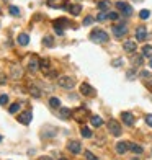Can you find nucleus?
<instances>
[{
	"instance_id": "9b49d317",
	"label": "nucleus",
	"mask_w": 152,
	"mask_h": 160,
	"mask_svg": "<svg viewBox=\"0 0 152 160\" xmlns=\"http://www.w3.org/2000/svg\"><path fill=\"white\" fill-rule=\"evenodd\" d=\"M147 38V30L144 26H137L136 28V39L137 41H144Z\"/></svg>"
},
{
	"instance_id": "de8ad7c7",
	"label": "nucleus",
	"mask_w": 152,
	"mask_h": 160,
	"mask_svg": "<svg viewBox=\"0 0 152 160\" xmlns=\"http://www.w3.org/2000/svg\"><path fill=\"white\" fill-rule=\"evenodd\" d=\"M150 85H152V77H150Z\"/></svg>"
},
{
	"instance_id": "4468645a",
	"label": "nucleus",
	"mask_w": 152,
	"mask_h": 160,
	"mask_svg": "<svg viewBox=\"0 0 152 160\" xmlns=\"http://www.w3.org/2000/svg\"><path fill=\"white\" fill-rule=\"evenodd\" d=\"M38 69H39V61L36 59V57H31L30 62H28V70H30V72H36Z\"/></svg>"
},
{
	"instance_id": "ea45409f",
	"label": "nucleus",
	"mask_w": 152,
	"mask_h": 160,
	"mask_svg": "<svg viewBox=\"0 0 152 160\" xmlns=\"http://www.w3.org/2000/svg\"><path fill=\"white\" fill-rule=\"evenodd\" d=\"M141 77H142V78H149V77H150V74H149L147 70H141Z\"/></svg>"
},
{
	"instance_id": "39448f33",
	"label": "nucleus",
	"mask_w": 152,
	"mask_h": 160,
	"mask_svg": "<svg viewBox=\"0 0 152 160\" xmlns=\"http://www.w3.org/2000/svg\"><path fill=\"white\" fill-rule=\"evenodd\" d=\"M108 131H110V132H111L113 136H116V137H118V136H121V126H119L114 119L108 121Z\"/></svg>"
},
{
	"instance_id": "f704fd0d",
	"label": "nucleus",
	"mask_w": 152,
	"mask_h": 160,
	"mask_svg": "<svg viewBox=\"0 0 152 160\" xmlns=\"http://www.w3.org/2000/svg\"><path fill=\"white\" fill-rule=\"evenodd\" d=\"M85 160H98V158H97L95 155H93L92 152H89V150H87V152H85Z\"/></svg>"
},
{
	"instance_id": "f03ea898",
	"label": "nucleus",
	"mask_w": 152,
	"mask_h": 160,
	"mask_svg": "<svg viewBox=\"0 0 152 160\" xmlns=\"http://www.w3.org/2000/svg\"><path fill=\"white\" fill-rule=\"evenodd\" d=\"M90 39L93 42H106L108 41V34L103 30H93L90 33Z\"/></svg>"
},
{
	"instance_id": "7ed1b4c3",
	"label": "nucleus",
	"mask_w": 152,
	"mask_h": 160,
	"mask_svg": "<svg viewBox=\"0 0 152 160\" xmlns=\"http://www.w3.org/2000/svg\"><path fill=\"white\" fill-rule=\"evenodd\" d=\"M128 33V26L124 23H119V25H114L113 26V34H114V38H123Z\"/></svg>"
},
{
	"instance_id": "dca6fc26",
	"label": "nucleus",
	"mask_w": 152,
	"mask_h": 160,
	"mask_svg": "<svg viewBox=\"0 0 152 160\" xmlns=\"http://www.w3.org/2000/svg\"><path fill=\"white\" fill-rule=\"evenodd\" d=\"M72 15L74 17H77V15H80V12H82V7L79 5V3H72V5H69V8H67Z\"/></svg>"
},
{
	"instance_id": "a878e982",
	"label": "nucleus",
	"mask_w": 152,
	"mask_h": 160,
	"mask_svg": "<svg viewBox=\"0 0 152 160\" xmlns=\"http://www.w3.org/2000/svg\"><path fill=\"white\" fill-rule=\"evenodd\" d=\"M30 93H31V97H34V98H39L41 97V92L38 90V87H30Z\"/></svg>"
},
{
	"instance_id": "bb28decb",
	"label": "nucleus",
	"mask_w": 152,
	"mask_h": 160,
	"mask_svg": "<svg viewBox=\"0 0 152 160\" xmlns=\"http://www.w3.org/2000/svg\"><path fill=\"white\" fill-rule=\"evenodd\" d=\"M43 44L48 46V48H53V46H54V41H53V38H51V36H44V39H43Z\"/></svg>"
},
{
	"instance_id": "f3484780",
	"label": "nucleus",
	"mask_w": 152,
	"mask_h": 160,
	"mask_svg": "<svg viewBox=\"0 0 152 160\" xmlns=\"http://www.w3.org/2000/svg\"><path fill=\"white\" fill-rule=\"evenodd\" d=\"M123 49H124L126 52H134L136 51V42L134 41H126L124 44H123Z\"/></svg>"
},
{
	"instance_id": "423d86ee",
	"label": "nucleus",
	"mask_w": 152,
	"mask_h": 160,
	"mask_svg": "<svg viewBox=\"0 0 152 160\" xmlns=\"http://www.w3.org/2000/svg\"><path fill=\"white\" fill-rule=\"evenodd\" d=\"M21 75H23V69H21V65L13 64L12 69H10V77L15 78V80H18V78H21Z\"/></svg>"
},
{
	"instance_id": "58836bf2",
	"label": "nucleus",
	"mask_w": 152,
	"mask_h": 160,
	"mask_svg": "<svg viewBox=\"0 0 152 160\" xmlns=\"http://www.w3.org/2000/svg\"><path fill=\"white\" fill-rule=\"evenodd\" d=\"M146 124L152 128V114H147V116H146Z\"/></svg>"
},
{
	"instance_id": "cd10ccee",
	"label": "nucleus",
	"mask_w": 152,
	"mask_h": 160,
	"mask_svg": "<svg viewBox=\"0 0 152 160\" xmlns=\"http://www.w3.org/2000/svg\"><path fill=\"white\" fill-rule=\"evenodd\" d=\"M39 67H41L43 70H44L46 74H48V69H49V61H48V59H41V61H39Z\"/></svg>"
},
{
	"instance_id": "b1692460",
	"label": "nucleus",
	"mask_w": 152,
	"mask_h": 160,
	"mask_svg": "<svg viewBox=\"0 0 152 160\" xmlns=\"http://www.w3.org/2000/svg\"><path fill=\"white\" fill-rule=\"evenodd\" d=\"M142 56L144 57H152V46H144L142 48Z\"/></svg>"
},
{
	"instance_id": "6e6552de",
	"label": "nucleus",
	"mask_w": 152,
	"mask_h": 160,
	"mask_svg": "<svg viewBox=\"0 0 152 160\" xmlns=\"http://www.w3.org/2000/svg\"><path fill=\"white\" fill-rule=\"evenodd\" d=\"M31 119H33V113H31V111H23V113L18 116V121L21 122V124H25V126L30 124Z\"/></svg>"
},
{
	"instance_id": "ddd939ff",
	"label": "nucleus",
	"mask_w": 152,
	"mask_h": 160,
	"mask_svg": "<svg viewBox=\"0 0 152 160\" xmlns=\"http://www.w3.org/2000/svg\"><path fill=\"white\" fill-rule=\"evenodd\" d=\"M80 93L82 95H85V97H90V95H93V87L90 85V83H82L80 85Z\"/></svg>"
},
{
	"instance_id": "f8f14e48",
	"label": "nucleus",
	"mask_w": 152,
	"mask_h": 160,
	"mask_svg": "<svg viewBox=\"0 0 152 160\" xmlns=\"http://www.w3.org/2000/svg\"><path fill=\"white\" fill-rule=\"evenodd\" d=\"M121 119H123V122H124V124H128V126H133V124H134V116H133V113H129V111L123 113V114H121Z\"/></svg>"
},
{
	"instance_id": "7c9ffc66",
	"label": "nucleus",
	"mask_w": 152,
	"mask_h": 160,
	"mask_svg": "<svg viewBox=\"0 0 152 160\" xmlns=\"http://www.w3.org/2000/svg\"><path fill=\"white\" fill-rule=\"evenodd\" d=\"M80 132H82V136H84V137H92V131H90L89 128H85V126L80 129Z\"/></svg>"
},
{
	"instance_id": "e433bc0d",
	"label": "nucleus",
	"mask_w": 152,
	"mask_h": 160,
	"mask_svg": "<svg viewBox=\"0 0 152 160\" xmlns=\"http://www.w3.org/2000/svg\"><path fill=\"white\" fill-rule=\"evenodd\" d=\"M108 18L110 20H119V15L116 12H111V13H108Z\"/></svg>"
},
{
	"instance_id": "09e8293b",
	"label": "nucleus",
	"mask_w": 152,
	"mask_h": 160,
	"mask_svg": "<svg viewBox=\"0 0 152 160\" xmlns=\"http://www.w3.org/2000/svg\"><path fill=\"white\" fill-rule=\"evenodd\" d=\"M0 142H2V136H0Z\"/></svg>"
},
{
	"instance_id": "9d476101",
	"label": "nucleus",
	"mask_w": 152,
	"mask_h": 160,
	"mask_svg": "<svg viewBox=\"0 0 152 160\" xmlns=\"http://www.w3.org/2000/svg\"><path fill=\"white\" fill-rule=\"evenodd\" d=\"M128 150H129V142H126V141H119V142L116 144V152H118L119 155L126 154Z\"/></svg>"
},
{
	"instance_id": "473e14b6",
	"label": "nucleus",
	"mask_w": 152,
	"mask_h": 160,
	"mask_svg": "<svg viewBox=\"0 0 152 160\" xmlns=\"http://www.w3.org/2000/svg\"><path fill=\"white\" fill-rule=\"evenodd\" d=\"M18 110H20V105H18V103H13V105H12V106L8 108V113H12V114H15V113H17Z\"/></svg>"
},
{
	"instance_id": "c9c22d12",
	"label": "nucleus",
	"mask_w": 152,
	"mask_h": 160,
	"mask_svg": "<svg viewBox=\"0 0 152 160\" xmlns=\"http://www.w3.org/2000/svg\"><path fill=\"white\" fill-rule=\"evenodd\" d=\"M7 103H8V97H7V95H0V105H7Z\"/></svg>"
},
{
	"instance_id": "a19ab883",
	"label": "nucleus",
	"mask_w": 152,
	"mask_h": 160,
	"mask_svg": "<svg viewBox=\"0 0 152 160\" xmlns=\"http://www.w3.org/2000/svg\"><path fill=\"white\" fill-rule=\"evenodd\" d=\"M54 31H56L57 36H62L64 34V30H61V28H54Z\"/></svg>"
},
{
	"instance_id": "1a4fd4ad",
	"label": "nucleus",
	"mask_w": 152,
	"mask_h": 160,
	"mask_svg": "<svg viewBox=\"0 0 152 160\" xmlns=\"http://www.w3.org/2000/svg\"><path fill=\"white\" fill-rule=\"evenodd\" d=\"M48 5L53 7V8H69L66 0H48Z\"/></svg>"
},
{
	"instance_id": "37998d69",
	"label": "nucleus",
	"mask_w": 152,
	"mask_h": 160,
	"mask_svg": "<svg viewBox=\"0 0 152 160\" xmlns=\"http://www.w3.org/2000/svg\"><path fill=\"white\" fill-rule=\"evenodd\" d=\"M38 160H53V158H51V157H48V155H44V157H39Z\"/></svg>"
},
{
	"instance_id": "20e7f679",
	"label": "nucleus",
	"mask_w": 152,
	"mask_h": 160,
	"mask_svg": "<svg viewBox=\"0 0 152 160\" xmlns=\"http://www.w3.org/2000/svg\"><path fill=\"white\" fill-rule=\"evenodd\" d=\"M114 5H116V8L121 10L126 17H131V15H133V7L129 5V3H126V2H116Z\"/></svg>"
},
{
	"instance_id": "6ab92c4d",
	"label": "nucleus",
	"mask_w": 152,
	"mask_h": 160,
	"mask_svg": "<svg viewBox=\"0 0 152 160\" xmlns=\"http://www.w3.org/2000/svg\"><path fill=\"white\" fill-rule=\"evenodd\" d=\"M111 7V2L110 0H101V2L98 3V8H100V12H108V8Z\"/></svg>"
},
{
	"instance_id": "412c9836",
	"label": "nucleus",
	"mask_w": 152,
	"mask_h": 160,
	"mask_svg": "<svg viewBox=\"0 0 152 160\" xmlns=\"http://www.w3.org/2000/svg\"><path fill=\"white\" fill-rule=\"evenodd\" d=\"M129 149H131L134 154H137V155H141L142 154V145H139V144H129Z\"/></svg>"
},
{
	"instance_id": "a18cd8bd",
	"label": "nucleus",
	"mask_w": 152,
	"mask_h": 160,
	"mask_svg": "<svg viewBox=\"0 0 152 160\" xmlns=\"http://www.w3.org/2000/svg\"><path fill=\"white\" fill-rule=\"evenodd\" d=\"M149 65H150V69H152V59H150V61H149Z\"/></svg>"
},
{
	"instance_id": "79ce46f5",
	"label": "nucleus",
	"mask_w": 152,
	"mask_h": 160,
	"mask_svg": "<svg viewBox=\"0 0 152 160\" xmlns=\"http://www.w3.org/2000/svg\"><path fill=\"white\" fill-rule=\"evenodd\" d=\"M121 64H123V62H121L119 59H118V61H114V62H113V65H114V67H119V65H121Z\"/></svg>"
},
{
	"instance_id": "2f4dec72",
	"label": "nucleus",
	"mask_w": 152,
	"mask_h": 160,
	"mask_svg": "<svg viewBox=\"0 0 152 160\" xmlns=\"http://www.w3.org/2000/svg\"><path fill=\"white\" fill-rule=\"evenodd\" d=\"M108 18V13L106 12H100L98 15H97V21H105Z\"/></svg>"
},
{
	"instance_id": "5701e85b",
	"label": "nucleus",
	"mask_w": 152,
	"mask_h": 160,
	"mask_svg": "<svg viewBox=\"0 0 152 160\" xmlns=\"http://www.w3.org/2000/svg\"><path fill=\"white\" fill-rule=\"evenodd\" d=\"M144 62V56H134L133 59H131V64L133 65H141Z\"/></svg>"
},
{
	"instance_id": "4c0bfd02",
	"label": "nucleus",
	"mask_w": 152,
	"mask_h": 160,
	"mask_svg": "<svg viewBox=\"0 0 152 160\" xmlns=\"http://www.w3.org/2000/svg\"><path fill=\"white\" fill-rule=\"evenodd\" d=\"M126 77H128L129 80H133V78H136V70H129Z\"/></svg>"
},
{
	"instance_id": "49530a36",
	"label": "nucleus",
	"mask_w": 152,
	"mask_h": 160,
	"mask_svg": "<svg viewBox=\"0 0 152 160\" xmlns=\"http://www.w3.org/2000/svg\"><path fill=\"white\" fill-rule=\"evenodd\" d=\"M59 160H67V158H64V157H61V158H59Z\"/></svg>"
},
{
	"instance_id": "8fccbe9b",
	"label": "nucleus",
	"mask_w": 152,
	"mask_h": 160,
	"mask_svg": "<svg viewBox=\"0 0 152 160\" xmlns=\"http://www.w3.org/2000/svg\"><path fill=\"white\" fill-rule=\"evenodd\" d=\"M98 160H100V158H98Z\"/></svg>"
},
{
	"instance_id": "c03bdc74",
	"label": "nucleus",
	"mask_w": 152,
	"mask_h": 160,
	"mask_svg": "<svg viewBox=\"0 0 152 160\" xmlns=\"http://www.w3.org/2000/svg\"><path fill=\"white\" fill-rule=\"evenodd\" d=\"M5 80H7V78H5L3 75H0V83H5Z\"/></svg>"
},
{
	"instance_id": "2eb2a0df",
	"label": "nucleus",
	"mask_w": 152,
	"mask_h": 160,
	"mask_svg": "<svg viewBox=\"0 0 152 160\" xmlns=\"http://www.w3.org/2000/svg\"><path fill=\"white\" fill-rule=\"evenodd\" d=\"M17 41H18L20 46H26L28 42H30V36H28L26 33H20L18 38H17Z\"/></svg>"
},
{
	"instance_id": "4be33fe9",
	"label": "nucleus",
	"mask_w": 152,
	"mask_h": 160,
	"mask_svg": "<svg viewBox=\"0 0 152 160\" xmlns=\"http://www.w3.org/2000/svg\"><path fill=\"white\" fill-rule=\"evenodd\" d=\"M49 106H53V108H59V106H61V100H59V98H56V97L49 98Z\"/></svg>"
},
{
	"instance_id": "aec40b11",
	"label": "nucleus",
	"mask_w": 152,
	"mask_h": 160,
	"mask_svg": "<svg viewBox=\"0 0 152 160\" xmlns=\"http://www.w3.org/2000/svg\"><path fill=\"white\" fill-rule=\"evenodd\" d=\"M90 122H92V126H95V128L103 126V119H101L100 116H92V118H90Z\"/></svg>"
},
{
	"instance_id": "393cba45",
	"label": "nucleus",
	"mask_w": 152,
	"mask_h": 160,
	"mask_svg": "<svg viewBox=\"0 0 152 160\" xmlns=\"http://www.w3.org/2000/svg\"><path fill=\"white\" fill-rule=\"evenodd\" d=\"M59 116H61V118H64V119H69L70 118V110H67V108H61Z\"/></svg>"
},
{
	"instance_id": "0eeeda50",
	"label": "nucleus",
	"mask_w": 152,
	"mask_h": 160,
	"mask_svg": "<svg viewBox=\"0 0 152 160\" xmlns=\"http://www.w3.org/2000/svg\"><path fill=\"white\" fill-rule=\"evenodd\" d=\"M67 150L77 155V154H80L82 145H80V142H79V141H69V144H67Z\"/></svg>"
},
{
	"instance_id": "a211bd4d",
	"label": "nucleus",
	"mask_w": 152,
	"mask_h": 160,
	"mask_svg": "<svg viewBox=\"0 0 152 160\" xmlns=\"http://www.w3.org/2000/svg\"><path fill=\"white\" fill-rule=\"evenodd\" d=\"M64 26H69V21L66 18H59L54 21V28H61V30H64Z\"/></svg>"
},
{
	"instance_id": "c756f323",
	"label": "nucleus",
	"mask_w": 152,
	"mask_h": 160,
	"mask_svg": "<svg viewBox=\"0 0 152 160\" xmlns=\"http://www.w3.org/2000/svg\"><path fill=\"white\" fill-rule=\"evenodd\" d=\"M8 10H10V15H13V17H18L20 15V8H18V7H15V5H12Z\"/></svg>"
},
{
	"instance_id": "72a5a7b5",
	"label": "nucleus",
	"mask_w": 152,
	"mask_h": 160,
	"mask_svg": "<svg viewBox=\"0 0 152 160\" xmlns=\"http://www.w3.org/2000/svg\"><path fill=\"white\" fill-rule=\"evenodd\" d=\"M139 17H141L142 20H147V18L150 17V12H149V10H141V13H139Z\"/></svg>"
},
{
	"instance_id": "c85d7f7f",
	"label": "nucleus",
	"mask_w": 152,
	"mask_h": 160,
	"mask_svg": "<svg viewBox=\"0 0 152 160\" xmlns=\"http://www.w3.org/2000/svg\"><path fill=\"white\" fill-rule=\"evenodd\" d=\"M93 21H95V18H93V17H85L84 21H82V25H84V26H90Z\"/></svg>"
},
{
	"instance_id": "f257e3e1",
	"label": "nucleus",
	"mask_w": 152,
	"mask_h": 160,
	"mask_svg": "<svg viewBox=\"0 0 152 160\" xmlns=\"http://www.w3.org/2000/svg\"><path fill=\"white\" fill-rule=\"evenodd\" d=\"M57 85L62 87V88H66V90H70V88H74V87H75V78L74 77L62 75V77L57 78Z\"/></svg>"
}]
</instances>
